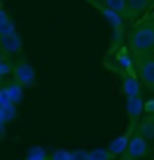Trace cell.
Listing matches in <instances>:
<instances>
[{"label": "cell", "mask_w": 154, "mask_h": 160, "mask_svg": "<svg viewBox=\"0 0 154 160\" xmlns=\"http://www.w3.org/2000/svg\"><path fill=\"white\" fill-rule=\"evenodd\" d=\"M131 51L136 54H143L154 49V23H143L131 32L129 36Z\"/></svg>", "instance_id": "cell-1"}, {"label": "cell", "mask_w": 154, "mask_h": 160, "mask_svg": "<svg viewBox=\"0 0 154 160\" xmlns=\"http://www.w3.org/2000/svg\"><path fill=\"white\" fill-rule=\"evenodd\" d=\"M13 74H15V81L16 83H20L22 87H30V85H34V81H36V70L32 68V65L29 63H18V65L13 68Z\"/></svg>", "instance_id": "cell-2"}, {"label": "cell", "mask_w": 154, "mask_h": 160, "mask_svg": "<svg viewBox=\"0 0 154 160\" xmlns=\"http://www.w3.org/2000/svg\"><path fill=\"white\" fill-rule=\"evenodd\" d=\"M149 151V144H147V138L142 135V133H134L131 135V140H129V146H127V155L133 157V158H143Z\"/></svg>", "instance_id": "cell-3"}, {"label": "cell", "mask_w": 154, "mask_h": 160, "mask_svg": "<svg viewBox=\"0 0 154 160\" xmlns=\"http://www.w3.org/2000/svg\"><path fill=\"white\" fill-rule=\"evenodd\" d=\"M138 76L149 88H154V58L140 59L138 63Z\"/></svg>", "instance_id": "cell-4"}, {"label": "cell", "mask_w": 154, "mask_h": 160, "mask_svg": "<svg viewBox=\"0 0 154 160\" xmlns=\"http://www.w3.org/2000/svg\"><path fill=\"white\" fill-rule=\"evenodd\" d=\"M129 140H131V133L127 131L124 135H120V137L113 138L108 146V151H110L111 158L113 157H118V155H122L124 151H127V146H129Z\"/></svg>", "instance_id": "cell-5"}, {"label": "cell", "mask_w": 154, "mask_h": 160, "mask_svg": "<svg viewBox=\"0 0 154 160\" xmlns=\"http://www.w3.org/2000/svg\"><path fill=\"white\" fill-rule=\"evenodd\" d=\"M127 113L131 117V121H136L143 112H145V102L143 99L140 97V95H131V97H127Z\"/></svg>", "instance_id": "cell-6"}, {"label": "cell", "mask_w": 154, "mask_h": 160, "mask_svg": "<svg viewBox=\"0 0 154 160\" xmlns=\"http://www.w3.org/2000/svg\"><path fill=\"white\" fill-rule=\"evenodd\" d=\"M122 90H124V94L127 95V97H131V95H140L142 87H140L138 78H136L134 74L127 72L124 76V81H122Z\"/></svg>", "instance_id": "cell-7"}, {"label": "cell", "mask_w": 154, "mask_h": 160, "mask_svg": "<svg viewBox=\"0 0 154 160\" xmlns=\"http://www.w3.org/2000/svg\"><path fill=\"white\" fill-rule=\"evenodd\" d=\"M0 45H2V49L7 52H18L22 49V40L20 36L13 32V34H6V36H0Z\"/></svg>", "instance_id": "cell-8"}, {"label": "cell", "mask_w": 154, "mask_h": 160, "mask_svg": "<svg viewBox=\"0 0 154 160\" xmlns=\"http://www.w3.org/2000/svg\"><path fill=\"white\" fill-rule=\"evenodd\" d=\"M102 15H104V18L108 20V22L113 25V29H122V18H120V13H117V11H113L111 8H102Z\"/></svg>", "instance_id": "cell-9"}, {"label": "cell", "mask_w": 154, "mask_h": 160, "mask_svg": "<svg viewBox=\"0 0 154 160\" xmlns=\"http://www.w3.org/2000/svg\"><path fill=\"white\" fill-rule=\"evenodd\" d=\"M15 32V23L9 20V16L6 13L0 11V36H6V34H13Z\"/></svg>", "instance_id": "cell-10"}, {"label": "cell", "mask_w": 154, "mask_h": 160, "mask_svg": "<svg viewBox=\"0 0 154 160\" xmlns=\"http://www.w3.org/2000/svg\"><path fill=\"white\" fill-rule=\"evenodd\" d=\"M7 92H9V97H11V102H15V104H18V102H22L23 99V88L20 83H11L7 87Z\"/></svg>", "instance_id": "cell-11"}, {"label": "cell", "mask_w": 154, "mask_h": 160, "mask_svg": "<svg viewBox=\"0 0 154 160\" xmlns=\"http://www.w3.org/2000/svg\"><path fill=\"white\" fill-rule=\"evenodd\" d=\"M138 133H142V135H143L147 140L154 138V121H152V119H145L143 122L140 124Z\"/></svg>", "instance_id": "cell-12"}, {"label": "cell", "mask_w": 154, "mask_h": 160, "mask_svg": "<svg viewBox=\"0 0 154 160\" xmlns=\"http://www.w3.org/2000/svg\"><path fill=\"white\" fill-rule=\"evenodd\" d=\"M15 117H16V104L15 102H11L7 106L0 108V121H4L6 124H7L9 121H13Z\"/></svg>", "instance_id": "cell-13"}, {"label": "cell", "mask_w": 154, "mask_h": 160, "mask_svg": "<svg viewBox=\"0 0 154 160\" xmlns=\"http://www.w3.org/2000/svg\"><path fill=\"white\" fill-rule=\"evenodd\" d=\"M106 2V6L111 8L113 11H117L120 15H127V0H104Z\"/></svg>", "instance_id": "cell-14"}, {"label": "cell", "mask_w": 154, "mask_h": 160, "mask_svg": "<svg viewBox=\"0 0 154 160\" xmlns=\"http://www.w3.org/2000/svg\"><path fill=\"white\" fill-rule=\"evenodd\" d=\"M117 59H118V63H120V67H122L124 70H127L129 74H134V68H133V61H131L129 54H127L125 51H120V52H118Z\"/></svg>", "instance_id": "cell-15"}, {"label": "cell", "mask_w": 154, "mask_h": 160, "mask_svg": "<svg viewBox=\"0 0 154 160\" xmlns=\"http://www.w3.org/2000/svg\"><path fill=\"white\" fill-rule=\"evenodd\" d=\"M111 155L108 149H93L88 151V160H110Z\"/></svg>", "instance_id": "cell-16"}, {"label": "cell", "mask_w": 154, "mask_h": 160, "mask_svg": "<svg viewBox=\"0 0 154 160\" xmlns=\"http://www.w3.org/2000/svg\"><path fill=\"white\" fill-rule=\"evenodd\" d=\"M147 4H149V0H127V8L131 11H134V13L143 11L147 8Z\"/></svg>", "instance_id": "cell-17"}, {"label": "cell", "mask_w": 154, "mask_h": 160, "mask_svg": "<svg viewBox=\"0 0 154 160\" xmlns=\"http://www.w3.org/2000/svg\"><path fill=\"white\" fill-rule=\"evenodd\" d=\"M25 160H47V153L41 148H32Z\"/></svg>", "instance_id": "cell-18"}, {"label": "cell", "mask_w": 154, "mask_h": 160, "mask_svg": "<svg viewBox=\"0 0 154 160\" xmlns=\"http://www.w3.org/2000/svg\"><path fill=\"white\" fill-rule=\"evenodd\" d=\"M11 104V97H9V92H7V87L0 88V108Z\"/></svg>", "instance_id": "cell-19"}, {"label": "cell", "mask_w": 154, "mask_h": 160, "mask_svg": "<svg viewBox=\"0 0 154 160\" xmlns=\"http://www.w3.org/2000/svg\"><path fill=\"white\" fill-rule=\"evenodd\" d=\"M50 160H70V151H66V149H58V151L52 153Z\"/></svg>", "instance_id": "cell-20"}, {"label": "cell", "mask_w": 154, "mask_h": 160, "mask_svg": "<svg viewBox=\"0 0 154 160\" xmlns=\"http://www.w3.org/2000/svg\"><path fill=\"white\" fill-rule=\"evenodd\" d=\"M70 160H88V151H84V149L70 151Z\"/></svg>", "instance_id": "cell-21"}, {"label": "cell", "mask_w": 154, "mask_h": 160, "mask_svg": "<svg viewBox=\"0 0 154 160\" xmlns=\"http://www.w3.org/2000/svg\"><path fill=\"white\" fill-rule=\"evenodd\" d=\"M9 72H13L11 65H9V63H4V61H2V65H0V78H4V76H6V74H9Z\"/></svg>", "instance_id": "cell-22"}, {"label": "cell", "mask_w": 154, "mask_h": 160, "mask_svg": "<svg viewBox=\"0 0 154 160\" xmlns=\"http://www.w3.org/2000/svg\"><path fill=\"white\" fill-rule=\"evenodd\" d=\"M145 112L154 113V99H152V101H149V102H145Z\"/></svg>", "instance_id": "cell-23"}, {"label": "cell", "mask_w": 154, "mask_h": 160, "mask_svg": "<svg viewBox=\"0 0 154 160\" xmlns=\"http://www.w3.org/2000/svg\"><path fill=\"white\" fill-rule=\"evenodd\" d=\"M120 160H136V158H133V157H129V155H125V157H122Z\"/></svg>", "instance_id": "cell-24"}, {"label": "cell", "mask_w": 154, "mask_h": 160, "mask_svg": "<svg viewBox=\"0 0 154 160\" xmlns=\"http://www.w3.org/2000/svg\"><path fill=\"white\" fill-rule=\"evenodd\" d=\"M0 65H2V56H0Z\"/></svg>", "instance_id": "cell-25"}]
</instances>
